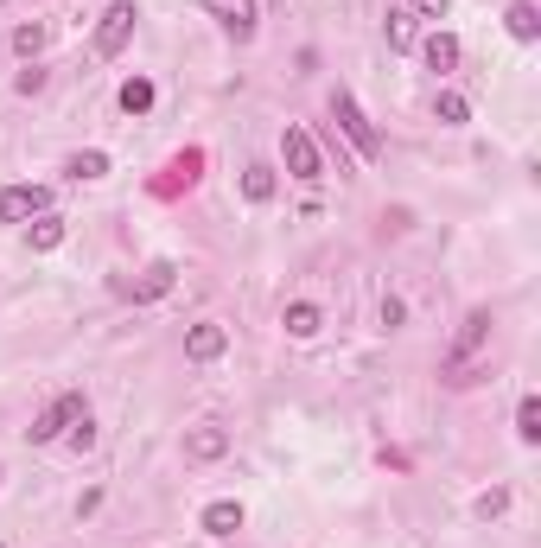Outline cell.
<instances>
[{"label":"cell","mask_w":541,"mask_h":548,"mask_svg":"<svg viewBox=\"0 0 541 548\" xmlns=\"http://www.w3.org/2000/svg\"><path fill=\"white\" fill-rule=\"evenodd\" d=\"M223 453H230V434H223L217 421H198L185 434V459H198V466H204V459H223Z\"/></svg>","instance_id":"8"},{"label":"cell","mask_w":541,"mask_h":548,"mask_svg":"<svg viewBox=\"0 0 541 548\" xmlns=\"http://www.w3.org/2000/svg\"><path fill=\"white\" fill-rule=\"evenodd\" d=\"M503 26H510V39H522V45H535V39H541V13L529 7V0H516V7L503 13Z\"/></svg>","instance_id":"13"},{"label":"cell","mask_w":541,"mask_h":548,"mask_svg":"<svg viewBox=\"0 0 541 548\" xmlns=\"http://www.w3.org/2000/svg\"><path fill=\"white\" fill-rule=\"evenodd\" d=\"M331 115L344 122V134H351V147L363 153V160H376V153H382V134H376V122H370V115L357 109V96H351V90H338V96H331Z\"/></svg>","instance_id":"2"},{"label":"cell","mask_w":541,"mask_h":548,"mask_svg":"<svg viewBox=\"0 0 541 548\" xmlns=\"http://www.w3.org/2000/svg\"><path fill=\"white\" fill-rule=\"evenodd\" d=\"M172 281H179V268H172V262H153L141 281L128 287V300H160V294H172Z\"/></svg>","instance_id":"10"},{"label":"cell","mask_w":541,"mask_h":548,"mask_svg":"<svg viewBox=\"0 0 541 548\" xmlns=\"http://www.w3.org/2000/svg\"><path fill=\"white\" fill-rule=\"evenodd\" d=\"M77 415H90V408H83V396H58L39 421L26 427V440H32V447H51V440H64V434L77 427Z\"/></svg>","instance_id":"3"},{"label":"cell","mask_w":541,"mask_h":548,"mask_svg":"<svg viewBox=\"0 0 541 548\" xmlns=\"http://www.w3.org/2000/svg\"><path fill=\"white\" fill-rule=\"evenodd\" d=\"M242 198H249V204H268V198H274V166H249V173H242Z\"/></svg>","instance_id":"18"},{"label":"cell","mask_w":541,"mask_h":548,"mask_svg":"<svg viewBox=\"0 0 541 548\" xmlns=\"http://www.w3.org/2000/svg\"><path fill=\"white\" fill-rule=\"evenodd\" d=\"M64 440H71L77 453H90V447H96V427H90V415H77V427H71V434H64Z\"/></svg>","instance_id":"25"},{"label":"cell","mask_w":541,"mask_h":548,"mask_svg":"<svg viewBox=\"0 0 541 548\" xmlns=\"http://www.w3.org/2000/svg\"><path fill=\"white\" fill-rule=\"evenodd\" d=\"M121 109H128V115H147L153 109V77H128V83H121Z\"/></svg>","instance_id":"14"},{"label":"cell","mask_w":541,"mask_h":548,"mask_svg":"<svg viewBox=\"0 0 541 548\" xmlns=\"http://www.w3.org/2000/svg\"><path fill=\"white\" fill-rule=\"evenodd\" d=\"M484 332H491V313H484V306H478V313L465 319V332H459V351H452V357H471V351L484 345Z\"/></svg>","instance_id":"19"},{"label":"cell","mask_w":541,"mask_h":548,"mask_svg":"<svg viewBox=\"0 0 541 548\" xmlns=\"http://www.w3.org/2000/svg\"><path fill=\"white\" fill-rule=\"evenodd\" d=\"M401 319H408V306H401V300H382V325H389V332H395Z\"/></svg>","instance_id":"27"},{"label":"cell","mask_w":541,"mask_h":548,"mask_svg":"<svg viewBox=\"0 0 541 548\" xmlns=\"http://www.w3.org/2000/svg\"><path fill=\"white\" fill-rule=\"evenodd\" d=\"M223 351H230V332H223L217 319H204V325H191V332H185V357H191V364H217Z\"/></svg>","instance_id":"6"},{"label":"cell","mask_w":541,"mask_h":548,"mask_svg":"<svg viewBox=\"0 0 541 548\" xmlns=\"http://www.w3.org/2000/svg\"><path fill=\"white\" fill-rule=\"evenodd\" d=\"M13 51H20V58H39V51H45V26H39V20L13 26Z\"/></svg>","instance_id":"21"},{"label":"cell","mask_w":541,"mask_h":548,"mask_svg":"<svg viewBox=\"0 0 541 548\" xmlns=\"http://www.w3.org/2000/svg\"><path fill=\"white\" fill-rule=\"evenodd\" d=\"M281 160H287V173L300 185L325 179V153H319V141H312L306 128H281Z\"/></svg>","instance_id":"1"},{"label":"cell","mask_w":541,"mask_h":548,"mask_svg":"<svg viewBox=\"0 0 541 548\" xmlns=\"http://www.w3.org/2000/svg\"><path fill=\"white\" fill-rule=\"evenodd\" d=\"M503 510H510V491H484V498H478V517H484V523L503 517Z\"/></svg>","instance_id":"24"},{"label":"cell","mask_w":541,"mask_h":548,"mask_svg":"<svg viewBox=\"0 0 541 548\" xmlns=\"http://www.w3.org/2000/svg\"><path fill=\"white\" fill-rule=\"evenodd\" d=\"M236 529H242V504L236 498L204 504V536H236Z\"/></svg>","instance_id":"11"},{"label":"cell","mask_w":541,"mask_h":548,"mask_svg":"<svg viewBox=\"0 0 541 548\" xmlns=\"http://www.w3.org/2000/svg\"><path fill=\"white\" fill-rule=\"evenodd\" d=\"M281 325H287V338H319V325H325V313L312 300H293L287 313H281Z\"/></svg>","instance_id":"12"},{"label":"cell","mask_w":541,"mask_h":548,"mask_svg":"<svg viewBox=\"0 0 541 548\" xmlns=\"http://www.w3.org/2000/svg\"><path fill=\"white\" fill-rule=\"evenodd\" d=\"M134 0H115L109 13H102V26H96V58H121L128 51V39H134Z\"/></svg>","instance_id":"4"},{"label":"cell","mask_w":541,"mask_h":548,"mask_svg":"<svg viewBox=\"0 0 541 548\" xmlns=\"http://www.w3.org/2000/svg\"><path fill=\"white\" fill-rule=\"evenodd\" d=\"M421 58H427V71H459V39H452V32H427L421 39Z\"/></svg>","instance_id":"9"},{"label":"cell","mask_w":541,"mask_h":548,"mask_svg":"<svg viewBox=\"0 0 541 548\" xmlns=\"http://www.w3.org/2000/svg\"><path fill=\"white\" fill-rule=\"evenodd\" d=\"M382 32H389V51H408V45H414V13L389 7V26H382Z\"/></svg>","instance_id":"20"},{"label":"cell","mask_w":541,"mask_h":548,"mask_svg":"<svg viewBox=\"0 0 541 548\" xmlns=\"http://www.w3.org/2000/svg\"><path fill=\"white\" fill-rule=\"evenodd\" d=\"M13 90H20V96H32V90H45V71H20V77H13Z\"/></svg>","instance_id":"26"},{"label":"cell","mask_w":541,"mask_h":548,"mask_svg":"<svg viewBox=\"0 0 541 548\" xmlns=\"http://www.w3.org/2000/svg\"><path fill=\"white\" fill-rule=\"evenodd\" d=\"M64 173H71V179H102V173H109V153L83 147V153H71V166H64Z\"/></svg>","instance_id":"16"},{"label":"cell","mask_w":541,"mask_h":548,"mask_svg":"<svg viewBox=\"0 0 541 548\" xmlns=\"http://www.w3.org/2000/svg\"><path fill=\"white\" fill-rule=\"evenodd\" d=\"M414 7H421L427 20H446V13H452V0H414Z\"/></svg>","instance_id":"28"},{"label":"cell","mask_w":541,"mask_h":548,"mask_svg":"<svg viewBox=\"0 0 541 548\" xmlns=\"http://www.w3.org/2000/svg\"><path fill=\"white\" fill-rule=\"evenodd\" d=\"M433 115H440L446 128H465V122H471V102H465L459 90H440V102H433Z\"/></svg>","instance_id":"17"},{"label":"cell","mask_w":541,"mask_h":548,"mask_svg":"<svg viewBox=\"0 0 541 548\" xmlns=\"http://www.w3.org/2000/svg\"><path fill=\"white\" fill-rule=\"evenodd\" d=\"M26 243L39 249V255H45V249H58V243H64V224H58V217H39V224L26 230Z\"/></svg>","instance_id":"22"},{"label":"cell","mask_w":541,"mask_h":548,"mask_svg":"<svg viewBox=\"0 0 541 548\" xmlns=\"http://www.w3.org/2000/svg\"><path fill=\"white\" fill-rule=\"evenodd\" d=\"M198 166H204V153H198V147H191V153H179V160H172V179H166V185H179V179L191 185V179H198Z\"/></svg>","instance_id":"23"},{"label":"cell","mask_w":541,"mask_h":548,"mask_svg":"<svg viewBox=\"0 0 541 548\" xmlns=\"http://www.w3.org/2000/svg\"><path fill=\"white\" fill-rule=\"evenodd\" d=\"M516 440H522V447H535V440H541V402L535 396L516 402Z\"/></svg>","instance_id":"15"},{"label":"cell","mask_w":541,"mask_h":548,"mask_svg":"<svg viewBox=\"0 0 541 548\" xmlns=\"http://www.w3.org/2000/svg\"><path fill=\"white\" fill-rule=\"evenodd\" d=\"M51 192L45 185H0V224H26V217H45Z\"/></svg>","instance_id":"5"},{"label":"cell","mask_w":541,"mask_h":548,"mask_svg":"<svg viewBox=\"0 0 541 548\" xmlns=\"http://www.w3.org/2000/svg\"><path fill=\"white\" fill-rule=\"evenodd\" d=\"M204 13L223 26V32H236V39H255V0H198Z\"/></svg>","instance_id":"7"}]
</instances>
